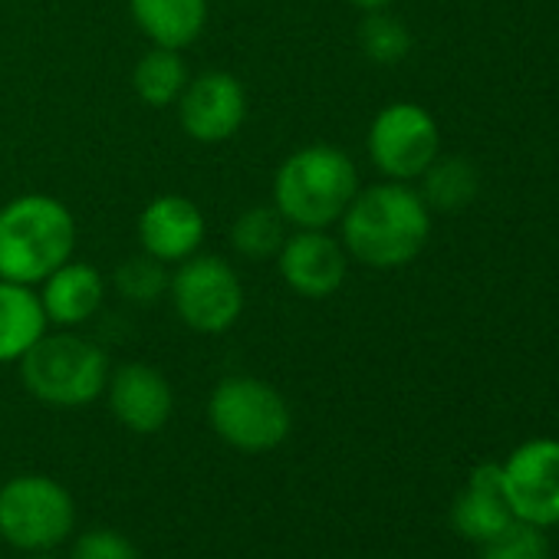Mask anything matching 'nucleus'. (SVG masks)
I'll return each mask as SVG.
<instances>
[{"label": "nucleus", "mask_w": 559, "mask_h": 559, "mask_svg": "<svg viewBox=\"0 0 559 559\" xmlns=\"http://www.w3.org/2000/svg\"><path fill=\"white\" fill-rule=\"evenodd\" d=\"M349 4H356L359 11H366V14H372V11H385L392 0H349Z\"/></svg>", "instance_id": "25"}, {"label": "nucleus", "mask_w": 559, "mask_h": 559, "mask_svg": "<svg viewBox=\"0 0 559 559\" xmlns=\"http://www.w3.org/2000/svg\"><path fill=\"white\" fill-rule=\"evenodd\" d=\"M359 47L372 63L395 67L408 57L412 50V34L402 21H395L385 11H372L362 27H359Z\"/></svg>", "instance_id": "21"}, {"label": "nucleus", "mask_w": 559, "mask_h": 559, "mask_svg": "<svg viewBox=\"0 0 559 559\" xmlns=\"http://www.w3.org/2000/svg\"><path fill=\"white\" fill-rule=\"evenodd\" d=\"M76 503L47 474H21L0 487V539L24 552H47L70 539Z\"/></svg>", "instance_id": "7"}, {"label": "nucleus", "mask_w": 559, "mask_h": 559, "mask_svg": "<svg viewBox=\"0 0 559 559\" xmlns=\"http://www.w3.org/2000/svg\"><path fill=\"white\" fill-rule=\"evenodd\" d=\"M290 234V224L284 221L273 204H253L230 224V247L247 260H270L280 253Z\"/></svg>", "instance_id": "19"}, {"label": "nucleus", "mask_w": 559, "mask_h": 559, "mask_svg": "<svg viewBox=\"0 0 559 559\" xmlns=\"http://www.w3.org/2000/svg\"><path fill=\"white\" fill-rule=\"evenodd\" d=\"M40 304L57 330H80L106 304V276L90 260L70 257L40 284Z\"/></svg>", "instance_id": "14"}, {"label": "nucleus", "mask_w": 559, "mask_h": 559, "mask_svg": "<svg viewBox=\"0 0 559 559\" xmlns=\"http://www.w3.org/2000/svg\"><path fill=\"white\" fill-rule=\"evenodd\" d=\"M207 421L224 444L243 454H263L290 438L294 412L270 382L227 376L207 399Z\"/></svg>", "instance_id": "5"}, {"label": "nucleus", "mask_w": 559, "mask_h": 559, "mask_svg": "<svg viewBox=\"0 0 559 559\" xmlns=\"http://www.w3.org/2000/svg\"><path fill=\"white\" fill-rule=\"evenodd\" d=\"M70 559H142L135 543L119 530H90L73 543Z\"/></svg>", "instance_id": "24"}, {"label": "nucleus", "mask_w": 559, "mask_h": 559, "mask_svg": "<svg viewBox=\"0 0 559 559\" xmlns=\"http://www.w3.org/2000/svg\"><path fill=\"white\" fill-rule=\"evenodd\" d=\"M421 198L435 211H461L477 194V171L467 158H435L421 175Z\"/></svg>", "instance_id": "20"}, {"label": "nucleus", "mask_w": 559, "mask_h": 559, "mask_svg": "<svg viewBox=\"0 0 559 559\" xmlns=\"http://www.w3.org/2000/svg\"><path fill=\"white\" fill-rule=\"evenodd\" d=\"M135 234H139L142 253L155 257L165 266H175L201 250L207 221H204V211L191 198L158 194L142 207Z\"/></svg>", "instance_id": "12"}, {"label": "nucleus", "mask_w": 559, "mask_h": 559, "mask_svg": "<svg viewBox=\"0 0 559 559\" xmlns=\"http://www.w3.org/2000/svg\"><path fill=\"white\" fill-rule=\"evenodd\" d=\"M168 266L158 263L155 257L148 253H139V257H129L119 263L116 270V290L129 300V304H155L168 294Z\"/></svg>", "instance_id": "22"}, {"label": "nucleus", "mask_w": 559, "mask_h": 559, "mask_svg": "<svg viewBox=\"0 0 559 559\" xmlns=\"http://www.w3.org/2000/svg\"><path fill=\"white\" fill-rule=\"evenodd\" d=\"M188 80H191V70L181 50H165V47H152L145 57H139L132 70V90L152 109L175 106Z\"/></svg>", "instance_id": "18"}, {"label": "nucleus", "mask_w": 559, "mask_h": 559, "mask_svg": "<svg viewBox=\"0 0 559 559\" xmlns=\"http://www.w3.org/2000/svg\"><path fill=\"white\" fill-rule=\"evenodd\" d=\"M513 520L516 516H513V510L507 503V490H503V464H493V461L477 464L471 471L464 490L454 500V510H451L454 530L474 543H487Z\"/></svg>", "instance_id": "15"}, {"label": "nucleus", "mask_w": 559, "mask_h": 559, "mask_svg": "<svg viewBox=\"0 0 559 559\" xmlns=\"http://www.w3.org/2000/svg\"><path fill=\"white\" fill-rule=\"evenodd\" d=\"M168 300L175 317L201 336H221L237 326L247 297L237 266L217 253H194L175 263L168 276Z\"/></svg>", "instance_id": "6"}, {"label": "nucleus", "mask_w": 559, "mask_h": 559, "mask_svg": "<svg viewBox=\"0 0 559 559\" xmlns=\"http://www.w3.org/2000/svg\"><path fill=\"white\" fill-rule=\"evenodd\" d=\"M129 14L152 47L185 53L201 40L211 8L207 0H129Z\"/></svg>", "instance_id": "16"}, {"label": "nucleus", "mask_w": 559, "mask_h": 559, "mask_svg": "<svg viewBox=\"0 0 559 559\" xmlns=\"http://www.w3.org/2000/svg\"><path fill=\"white\" fill-rule=\"evenodd\" d=\"M109 408L116 421L135 435H155L168 425L175 412V392L162 369L148 362H126L109 372L106 382Z\"/></svg>", "instance_id": "13"}, {"label": "nucleus", "mask_w": 559, "mask_h": 559, "mask_svg": "<svg viewBox=\"0 0 559 559\" xmlns=\"http://www.w3.org/2000/svg\"><path fill=\"white\" fill-rule=\"evenodd\" d=\"M431 234V207L408 188V181H379L359 188L340 217V240L346 253L376 270H399L412 263Z\"/></svg>", "instance_id": "1"}, {"label": "nucleus", "mask_w": 559, "mask_h": 559, "mask_svg": "<svg viewBox=\"0 0 559 559\" xmlns=\"http://www.w3.org/2000/svg\"><path fill=\"white\" fill-rule=\"evenodd\" d=\"M273 260L287 290L304 300H330L349 276V253L343 240L320 227H290Z\"/></svg>", "instance_id": "10"}, {"label": "nucleus", "mask_w": 559, "mask_h": 559, "mask_svg": "<svg viewBox=\"0 0 559 559\" xmlns=\"http://www.w3.org/2000/svg\"><path fill=\"white\" fill-rule=\"evenodd\" d=\"M181 132L198 145H224L247 122V90L227 70H204L188 80L175 103Z\"/></svg>", "instance_id": "9"}, {"label": "nucleus", "mask_w": 559, "mask_h": 559, "mask_svg": "<svg viewBox=\"0 0 559 559\" xmlns=\"http://www.w3.org/2000/svg\"><path fill=\"white\" fill-rule=\"evenodd\" d=\"M503 490L516 520L539 530L559 526V441L520 444L503 464Z\"/></svg>", "instance_id": "11"}, {"label": "nucleus", "mask_w": 559, "mask_h": 559, "mask_svg": "<svg viewBox=\"0 0 559 559\" xmlns=\"http://www.w3.org/2000/svg\"><path fill=\"white\" fill-rule=\"evenodd\" d=\"M50 330L40 294L24 284L0 280V366L21 362Z\"/></svg>", "instance_id": "17"}, {"label": "nucleus", "mask_w": 559, "mask_h": 559, "mask_svg": "<svg viewBox=\"0 0 559 559\" xmlns=\"http://www.w3.org/2000/svg\"><path fill=\"white\" fill-rule=\"evenodd\" d=\"M438 152V122L418 103H392L369 126V158L389 181L421 178Z\"/></svg>", "instance_id": "8"}, {"label": "nucleus", "mask_w": 559, "mask_h": 559, "mask_svg": "<svg viewBox=\"0 0 559 559\" xmlns=\"http://www.w3.org/2000/svg\"><path fill=\"white\" fill-rule=\"evenodd\" d=\"M484 559H552L539 526L513 520L493 539L484 543Z\"/></svg>", "instance_id": "23"}, {"label": "nucleus", "mask_w": 559, "mask_h": 559, "mask_svg": "<svg viewBox=\"0 0 559 559\" xmlns=\"http://www.w3.org/2000/svg\"><path fill=\"white\" fill-rule=\"evenodd\" d=\"M359 191L356 162L326 142L304 145L280 162L273 175V207L290 227L330 230Z\"/></svg>", "instance_id": "3"}, {"label": "nucleus", "mask_w": 559, "mask_h": 559, "mask_svg": "<svg viewBox=\"0 0 559 559\" xmlns=\"http://www.w3.org/2000/svg\"><path fill=\"white\" fill-rule=\"evenodd\" d=\"M73 211L44 191L17 194L0 207V280L40 287L76 250Z\"/></svg>", "instance_id": "2"}, {"label": "nucleus", "mask_w": 559, "mask_h": 559, "mask_svg": "<svg viewBox=\"0 0 559 559\" xmlns=\"http://www.w3.org/2000/svg\"><path fill=\"white\" fill-rule=\"evenodd\" d=\"M31 559H60L53 549H47V552H31Z\"/></svg>", "instance_id": "26"}, {"label": "nucleus", "mask_w": 559, "mask_h": 559, "mask_svg": "<svg viewBox=\"0 0 559 559\" xmlns=\"http://www.w3.org/2000/svg\"><path fill=\"white\" fill-rule=\"evenodd\" d=\"M17 366L24 389L44 405L83 408L106 395L109 356L76 330H47Z\"/></svg>", "instance_id": "4"}]
</instances>
